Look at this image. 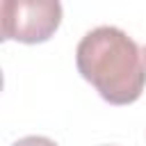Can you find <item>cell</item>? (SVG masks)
I'll list each match as a JSON object with an SVG mask.
<instances>
[{"label": "cell", "instance_id": "3", "mask_svg": "<svg viewBox=\"0 0 146 146\" xmlns=\"http://www.w3.org/2000/svg\"><path fill=\"white\" fill-rule=\"evenodd\" d=\"M11 146H57L52 139L48 137H41V135H30V137H23L18 141H14Z\"/></svg>", "mask_w": 146, "mask_h": 146}, {"label": "cell", "instance_id": "1", "mask_svg": "<svg viewBox=\"0 0 146 146\" xmlns=\"http://www.w3.org/2000/svg\"><path fill=\"white\" fill-rule=\"evenodd\" d=\"M75 64L80 75L112 105L135 103L146 87V50L114 25L87 32L75 48Z\"/></svg>", "mask_w": 146, "mask_h": 146}, {"label": "cell", "instance_id": "2", "mask_svg": "<svg viewBox=\"0 0 146 146\" xmlns=\"http://www.w3.org/2000/svg\"><path fill=\"white\" fill-rule=\"evenodd\" d=\"M2 39L21 43L48 41L62 23L59 0H2L0 2Z\"/></svg>", "mask_w": 146, "mask_h": 146}]
</instances>
